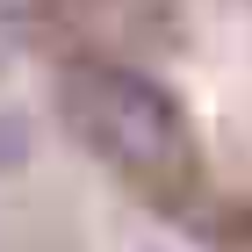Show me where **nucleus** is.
Returning a JSON list of instances; mask_svg holds the SVG:
<instances>
[{
	"label": "nucleus",
	"mask_w": 252,
	"mask_h": 252,
	"mask_svg": "<svg viewBox=\"0 0 252 252\" xmlns=\"http://www.w3.org/2000/svg\"><path fill=\"white\" fill-rule=\"evenodd\" d=\"M7 158H22V123L15 116H0V166H7Z\"/></svg>",
	"instance_id": "nucleus-2"
},
{
	"label": "nucleus",
	"mask_w": 252,
	"mask_h": 252,
	"mask_svg": "<svg viewBox=\"0 0 252 252\" xmlns=\"http://www.w3.org/2000/svg\"><path fill=\"white\" fill-rule=\"evenodd\" d=\"M58 116L101 166H116L144 194H180L194 180L188 116L152 79L123 72V65H72L65 87H58Z\"/></svg>",
	"instance_id": "nucleus-1"
},
{
	"label": "nucleus",
	"mask_w": 252,
	"mask_h": 252,
	"mask_svg": "<svg viewBox=\"0 0 252 252\" xmlns=\"http://www.w3.org/2000/svg\"><path fill=\"white\" fill-rule=\"evenodd\" d=\"M0 7H7V15H15V7H29V0H0Z\"/></svg>",
	"instance_id": "nucleus-3"
}]
</instances>
